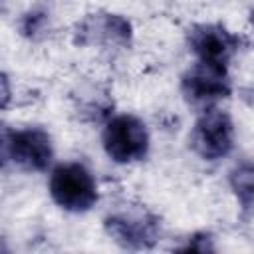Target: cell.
Instances as JSON below:
<instances>
[{
  "instance_id": "2",
  "label": "cell",
  "mask_w": 254,
  "mask_h": 254,
  "mask_svg": "<svg viewBox=\"0 0 254 254\" xmlns=\"http://www.w3.org/2000/svg\"><path fill=\"white\" fill-rule=\"evenodd\" d=\"M50 194L67 212H85L97 202V187L81 163H62L50 175Z\"/></svg>"
},
{
  "instance_id": "9",
  "label": "cell",
  "mask_w": 254,
  "mask_h": 254,
  "mask_svg": "<svg viewBox=\"0 0 254 254\" xmlns=\"http://www.w3.org/2000/svg\"><path fill=\"white\" fill-rule=\"evenodd\" d=\"M228 183L238 202L244 208H254V163L246 161L236 165L228 175Z\"/></svg>"
},
{
  "instance_id": "7",
  "label": "cell",
  "mask_w": 254,
  "mask_h": 254,
  "mask_svg": "<svg viewBox=\"0 0 254 254\" xmlns=\"http://www.w3.org/2000/svg\"><path fill=\"white\" fill-rule=\"evenodd\" d=\"M240 38L228 32L220 24H196L187 32L189 50L196 56V62H204L216 67H228L230 60L240 48Z\"/></svg>"
},
{
  "instance_id": "1",
  "label": "cell",
  "mask_w": 254,
  "mask_h": 254,
  "mask_svg": "<svg viewBox=\"0 0 254 254\" xmlns=\"http://www.w3.org/2000/svg\"><path fill=\"white\" fill-rule=\"evenodd\" d=\"M105 230L107 234L123 248L129 250H147L153 248L161 234V220L149 208L135 204V206H121L105 216Z\"/></svg>"
},
{
  "instance_id": "6",
  "label": "cell",
  "mask_w": 254,
  "mask_h": 254,
  "mask_svg": "<svg viewBox=\"0 0 254 254\" xmlns=\"http://www.w3.org/2000/svg\"><path fill=\"white\" fill-rule=\"evenodd\" d=\"M181 93H183L185 101L198 111L214 107V103L218 99H224L230 95L228 71L224 67L196 62L183 73Z\"/></svg>"
},
{
  "instance_id": "3",
  "label": "cell",
  "mask_w": 254,
  "mask_h": 254,
  "mask_svg": "<svg viewBox=\"0 0 254 254\" xmlns=\"http://www.w3.org/2000/svg\"><path fill=\"white\" fill-rule=\"evenodd\" d=\"M101 143L107 157L115 163H135L147 157L149 131L145 123L135 115H115L105 123Z\"/></svg>"
},
{
  "instance_id": "8",
  "label": "cell",
  "mask_w": 254,
  "mask_h": 254,
  "mask_svg": "<svg viewBox=\"0 0 254 254\" xmlns=\"http://www.w3.org/2000/svg\"><path fill=\"white\" fill-rule=\"evenodd\" d=\"M73 42L77 46L125 48L131 42V24L119 14H87L77 24Z\"/></svg>"
},
{
  "instance_id": "5",
  "label": "cell",
  "mask_w": 254,
  "mask_h": 254,
  "mask_svg": "<svg viewBox=\"0 0 254 254\" xmlns=\"http://www.w3.org/2000/svg\"><path fill=\"white\" fill-rule=\"evenodd\" d=\"M4 161H12L24 171H46L54 159L52 139L42 127L8 129L2 133Z\"/></svg>"
},
{
  "instance_id": "10",
  "label": "cell",
  "mask_w": 254,
  "mask_h": 254,
  "mask_svg": "<svg viewBox=\"0 0 254 254\" xmlns=\"http://www.w3.org/2000/svg\"><path fill=\"white\" fill-rule=\"evenodd\" d=\"M46 20H48L46 12H36V10H32V12H28V14L22 18V26H20V30H22L24 36H28V38H36L38 32L44 30Z\"/></svg>"
},
{
  "instance_id": "11",
  "label": "cell",
  "mask_w": 254,
  "mask_h": 254,
  "mask_svg": "<svg viewBox=\"0 0 254 254\" xmlns=\"http://www.w3.org/2000/svg\"><path fill=\"white\" fill-rule=\"evenodd\" d=\"M252 26H254V12H252Z\"/></svg>"
},
{
  "instance_id": "4",
  "label": "cell",
  "mask_w": 254,
  "mask_h": 254,
  "mask_svg": "<svg viewBox=\"0 0 254 254\" xmlns=\"http://www.w3.org/2000/svg\"><path fill=\"white\" fill-rule=\"evenodd\" d=\"M189 147L204 161H218L234 147V123L222 109L208 107L200 111L189 135Z\"/></svg>"
}]
</instances>
